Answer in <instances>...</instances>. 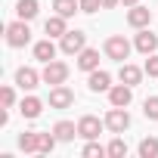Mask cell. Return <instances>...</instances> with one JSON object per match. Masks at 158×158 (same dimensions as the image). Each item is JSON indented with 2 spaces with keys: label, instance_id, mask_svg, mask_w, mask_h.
Wrapping results in <instances>:
<instances>
[{
  "label": "cell",
  "instance_id": "cell-11",
  "mask_svg": "<svg viewBox=\"0 0 158 158\" xmlns=\"http://www.w3.org/2000/svg\"><path fill=\"white\" fill-rule=\"evenodd\" d=\"M87 87L93 90V93H106V90H112V74L109 71H90V77H87Z\"/></svg>",
  "mask_w": 158,
  "mask_h": 158
},
{
  "label": "cell",
  "instance_id": "cell-10",
  "mask_svg": "<svg viewBox=\"0 0 158 158\" xmlns=\"http://www.w3.org/2000/svg\"><path fill=\"white\" fill-rule=\"evenodd\" d=\"M37 81H44V74H37L34 68H28V65H22L19 71H16V84L22 87V90H34L37 87Z\"/></svg>",
  "mask_w": 158,
  "mask_h": 158
},
{
  "label": "cell",
  "instance_id": "cell-15",
  "mask_svg": "<svg viewBox=\"0 0 158 158\" xmlns=\"http://www.w3.org/2000/svg\"><path fill=\"white\" fill-rule=\"evenodd\" d=\"M34 59H37V62H44V65H47V62H53V59H56V44H53L50 37H47V40H40V44H34Z\"/></svg>",
  "mask_w": 158,
  "mask_h": 158
},
{
  "label": "cell",
  "instance_id": "cell-16",
  "mask_svg": "<svg viewBox=\"0 0 158 158\" xmlns=\"http://www.w3.org/2000/svg\"><path fill=\"white\" fill-rule=\"evenodd\" d=\"M44 31H47L50 37H62V34L68 31V28H65V16H59V13H56V16H50V19H47V25H44Z\"/></svg>",
  "mask_w": 158,
  "mask_h": 158
},
{
  "label": "cell",
  "instance_id": "cell-31",
  "mask_svg": "<svg viewBox=\"0 0 158 158\" xmlns=\"http://www.w3.org/2000/svg\"><path fill=\"white\" fill-rule=\"evenodd\" d=\"M121 3H124V6H136V3H139V0H121Z\"/></svg>",
  "mask_w": 158,
  "mask_h": 158
},
{
  "label": "cell",
  "instance_id": "cell-9",
  "mask_svg": "<svg viewBox=\"0 0 158 158\" xmlns=\"http://www.w3.org/2000/svg\"><path fill=\"white\" fill-rule=\"evenodd\" d=\"M71 102H74V93H71L65 84H59V87L50 90V109H68Z\"/></svg>",
  "mask_w": 158,
  "mask_h": 158
},
{
  "label": "cell",
  "instance_id": "cell-30",
  "mask_svg": "<svg viewBox=\"0 0 158 158\" xmlns=\"http://www.w3.org/2000/svg\"><path fill=\"white\" fill-rule=\"evenodd\" d=\"M121 0H102V10H112V6H118Z\"/></svg>",
  "mask_w": 158,
  "mask_h": 158
},
{
  "label": "cell",
  "instance_id": "cell-17",
  "mask_svg": "<svg viewBox=\"0 0 158 158\" xmlns=\"http://www.w3.org/2000/svg\"><path fill=\"white\" fill-rule=\"evenodd\" d=\"M19 112H22L25 118H37V115L44 112V102H40L37 96H25V99H22V106H19Z\"/></svg>",
  "mask_w": 158,
  "mask_h": 158
},
{
  "label": "cell",
  "instance_id": "cell-12",
  "mask_svg": "<svg viewBox=\"0 0 158 158\" xmlns=\"http://www.w3.org/2000/svg\"><path fill=\"white\" fill-rule=\"evenodd\" d=\"M77 68H81V71H96L99 68V50L84 47L81 53H77Z\"/></svg>",
  "mask_w": 158,
  "mask_h": 158
},
{
  "label": "cell",
  "instance_id": "cell-2",
  "mask_svg": "<svg viewBox=\"0 0 158 158\" xmlns=\"http://www.w3.org/2000/svg\"><path fill=\"white\" fill-rule=\"evenodd\" d=\"M28 40H31V31H28V22H25V19L6 25V44H10V47H25Z\"/></svg>",
  "mask_w": 158,
  "mask_h": 158
},
{
  "label": "cell",
  "instance_id": "cell-13",
  "mask_svg": "<svg viewBox=\"0 0 158 158\" xmlns=\"http://www.w3.org/2000/svg\"><path fill=\"white\" fill-rule=\"evenodd\" d=\"M127 22H130L133 28H146V25L152 22V13H149L146 6H139V3H136V6H130V10H127Z\"/></svg>",
  "mask_w": 158,
  "mask_h": 158
},
{
  "label": "cell",
  "instance_id": "cell-20",
  "mask_svg": "<svg viewBox=\"0 0 158 158\" xmlns=\"http://www.w3.org/2000/svg\"><path fill=\"white\" fill-rule=\"evenodd\" d=\"M19 149H22V152H37V149H40V133L25 130V133L19 136Z\"/></svg>",
  "mask_w": 158,
  "mask_h": 158
},
{
  "label": "cell",
  "instance_id": "cell-4",
  "mask_svg": "<svg viewBox=\"0 0 158 158\" xmlns=\"http://www.w3.org/2000/svg\"><path fill=\"white\" fill-rule=\"evenodd\" d=\"M106 56L115 59V62H124V59L130 56V44H127L121 34H112V37L106 40Z\"/></svg>",
  "mask_w": 158,
  "mask_h": 158
},
{
  "label": "cell",
  "instance_id": "cell-14",
  "mask_svg": "<svg viewBox=\"0 0 158 158\" xmlns=\"http://www.w3.org/2000/svg\"><path fill=\"white\" fill-rule=\"evenodd\" d=\"M143 71H146V68H136V65H130V62H121V71H118V77H121L124 84L136 87V84L143 81Z\"/></svg>",
  "mask_w": 158,
  "mask_h": 158
},
{
  "label": "cell",
  "instance_id": "cell-27",
  "mask_svg": "<svg viewBox=\"0 0 158 158\" xmlns=\"http://www.w3.org/2000/svg\"><path fill=\"white\" fill-rule=\"evenodd\" d=\"M0 102H3V109H10L16 102V90L13 87H3V90H0Z\"/></svg>",
  "mask_w": 158,
  "mask_h": 158
},
{
  "label": "cell",
  "instance_id": "cell-26",
  "mask_svg": "<svg viewBox=\"0 0 158 158\" xmlns=\"http://www.w3.org/2000/svg\"><path fill=\"white\" fill-rule=\"evenodd\" d=\"M143 112H146L149 121H158V96H149V99L143 102Z\"/></svg>",
  "mask_w": 158,
  "mask_h": 158
},
{
  "label": "cell",
  "instance_id": "cell-8",
  "mask_svg": "<svg viewBox=\"0 0 158 158\" xmlns=\"http://www.w3.org/2000/svg\"><path fill=\"white\" fill-rule=\"evenodd\" d=\"M133 47H136L139 53H146V56H152V53L158 50V34H152L149 28H139V34H136V40H133Z\"/></svg>",
  "mask_w": 158,
  "mask_h": 158
},
{
  "label": "cell",
  "instance_id": "cell-25",
  "mask_svg": "<svg viewBox=\"0 0 158 158\" xmlns=\"http://www.w3.org/2000/svg\"><path fill=\"white\" fill-rule=\"evenodd\" d=\"M102 155H109L106 146H99V143H93V139L84 146V158H102Z\"/></svg>",
  "mask_w": 158,
  "mask_h": 158
},
{
  "label": "cell",
  "instance_id": "cell-23",
  "mask_svg": "<svg viewBox=\"0 0 158 158\" xmlns=\"http://www.w3.org/2000/svg\"><path fill=\"white\" fill-rule=\"evenodd\" d=\"M56 143H59L56 133H40V149H37V155H50V152L56 149Z\"/></svg>",
  "mask_w": 158,
  "mask_h": 158
},
{
  "label": "cell",
  "instance_id": "cell-21",
  "mask_svg": "<svg viewBox=\"0 0 158 158\" xmlns=\"http://www.w3.org/2000/svg\"><path fill=\"white\" fill-rule=\"evenodd\" d=\"M16 13H19V19L31 22V19L37 16V0H19V3H16Z\"/></svg>",
  "mask_w": 158,
  "mask_h": 158
},
{
  "label": "cell",
  "instance_id": "cell-29",
  "mask_svg": "<svg viewBox=\"0 0 158 158\" xmlns=\"http://www.w3.org/2000/svg\"><path fill=\"white\" fill-rule=\"evenodd\" d=\"M102 10V0H81V13H96Z\"/></svg>",
  "mask_w": 158,
  "mask_h": 158
},
{
  "label": "cell",
  "instance_id": "cell-28",
  "mask_svg": "<svg viewBox=\"0 0 158 158\" xmlns=\"http://www.w3.org/2000/svg\"><path fill=\"white\" fill-rule=\"evenodd\" d=\"M146 74H149V77H158V56H155V53L146 59Z\"/></svg>",
  "mask_w": 158,
  "mask_h": 158
},
{
  "label": "cell",
  "instance_id": "cell-24",
  "mask_svg": "<svg viewBox=\"0 0 158 158\" xmlns=\"http://www.w3.org/2000/svg\"><path fill=\"white\" fill-rule=\"evenodd\" d=\"M106 152H109V158H124V155H127V143L115 136V139L106 146Z\"/></svg>",
  "mask_w": 158,
  "mask_h": 158
},
{
  "label": "cell",
  "instance_id": "cell-7",
  "mask_svg": "<svg viewBox=\"0 0 158 158\" xmlns=\"http://www.w3.org/2000/svg\"><path fill=\"white\" fill-rule=\"evenodd\" d=\"M130 99H133V87H130V84H124V81H121L118 87H112V90H109V102H112V106H118V109H127V106H130Z\"/></svg>",
  "mask_w": 158,
  "mask_h": 158
},
{
  "label": "cell",
  "instance_id": "cell-3",
  "mask_svg": "<svg viewBox=\"0 0 158 158\" xmlns=\"http://www.w3.org/2000/svg\"><path fill=\"white\" fill-rule=\"evenodd\" d=\"M65 81H68V65H65V62H59V59L47 62V68H44V84L59 87V84H65Z\"/></svg>",
  "mask_w": 158,
  "mask_h": 158
},
{
  "label": "cell",
  "instance_id": "cell-22",
  "mask_svg": "<svg viewBox=\"0 0 158 158\" xmlns=\"http://www.w3.org/2000/svg\"><path fill=\"white\" fill-rule=\"evenodd\" d=\"M139 158H158V139L155 136H146L139 143Z\"/></svg>",
  "mask_w": 158,
  "mask_h": 158
},
{
  "label": "cell",
  "instance_id": "cell-6",
  "mask_svg": "<svg viewBox=\"0 0 158 158\" xmlns=\"http://www.w3.org/2000/svg\"><path fill=\"white\" fill-rule=\"evenodd\" d=\"M106 121H99L96 115H84L81 121H77V136H84V139H96L99 130H102Z\"/></svg>",
  "mask_w": 158,
  "mask_h": 158
},
{
  "label": "cell",
  "instance_id": "cell-18",
  "mask_svg": "<svg viewBox=\"0 0 158 158\" xmlns=\"http://www.w3.org/2000/svg\"><path fill=\"white\" fill-rule=\"evenodd\" d=\"M53 133L59 136V143H71V139L77 136V124H71V121H59V124L53 127Z\"/></svg>",
  "mask_w": 158,
  "mask_h": 158
},
{
  "label": "cell",
  "instance_id": "cell-1",
  "mask_svg": "<svg viewBox=\"0 0 158 158\" xmlns=\"http://www.w3.org/2000/svg\"><path fill=\"white\" fill-rule=\"evenodd\" d=\"M84 47H87V34H84V31H77V28H74V31H65V34L59 37V50L68 53V56H77Z\"/></svg>",
  "mask_w": 158,
  "mask_h": 158
},
{
  "label": "cell",
  "instance_id": "cell-19",
  "mask_svg": "<svg viewBox=\"0 0 158 158\" xmlns=\"http://www.w3.org/2000/svg\"><path fill=\"white\" fill-rule=\"evenodd\" d=\"M53 10L59 13V16H65V19H71L77 10H81V0H53Z\"/></svg>",
  "mask_w": 158,
  "mask_h": 158
},
{
  "label": "cell",
  "instance_id": "cell-5",
  "mask_svg": "<svg viewBox=\"0 0 158 158\" xmlns=\"http://www.w3.org/2000/svg\"><path fill=\"white\" fill-rule=\"evenodd\" d=\"M106 127H109L112 133H124V130L130 127V115H127V109L112 106V112L106 115Z\"/></svg>",
  "mask_w": 158,
  "mask_h": 158
}]
</instances>
